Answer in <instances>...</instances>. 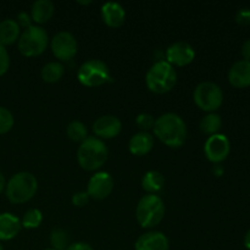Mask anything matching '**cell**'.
Here are the masks:
<instances>
[{
    "mask_svg": "<svg viewBox=\"0 0 250 250\" xmlns=\"http://www.w3.org/2000/svg\"><path fill=\"white\" fill-rule=\"evenodd\" d=\"M154 134L171 148H180L187 138V126L182 117L173 112H166L155 120Z\"/></svg>",
    "mask_w": 250,
    "mask_h": 250,
    "instance_id": "cell-1",
    "label": "cell"
},
{
    "mask_svg": "<svg viewBox=\"0 0 250 250\" xmlns=\"http://www.w3.org/2000/svg\"><path fill=\"white\" fill-rule=\"evenodd\" d=\"M107 146L97 137H88L81 143L77 150V160L82 168L95 171L102 167L107 159Z\"/></svg>",
    "mask_w": 250,
    "mask_h": 250,
    "instance_id": "cell-2",
    "label": "cell"
},
{
    "mask_svg": "<svg viewBox=\"0 0 250 250\" xmlns=\"http://www.w3.org/2000/svg\"><path fill=\"white\" fill-rule=\"evenodd\" d=\"M177 82V73L173 66L167 61H156L148 70L146 76V83L149 90L156 94H165L170 92Z\"/></svg>",
    "mask_w": 250,
    "mask_h": 250,
    "instance_id": "cell-3",
    "label": "cell"
},
{
    "mask_svg": "<svg viewBox=\"0 0 250 250\" xmlns=\"http://www.w3.org/2000/svg\"><path fill=\"white\" fill-rule=\"evenodd\" d=\"M38 181L31 172H19L6 185V197L14 204H23L36 195Z\"/></svg>",
    "mask_w": 250,
    "mask_h": 250,
    "instance_id": "cell-4",
    "label": "cell"
},
{
    "mask_svg": "<svg viewBox=\"0 0 250 250\" xmlns=\"http://www.w3.org/2000/svg\"><path fill=\"white\" fill-rule=\"evenodd\" d=\"M165 216V204L156 194H146L138 202L136 217L143 229H153L163 221Z\"/></svg>",
    "mask_w": 250,
    "mask_h": 250,
    "instance_id": "cell-5",
    "label": "cell"
},
{
    "mask_svg": "<svg viewBox=\"0 0 250 250\" xmlns=\"http://www.w3.org/2000/svg\"><path fill=\"white\" fill-rule=\"evenodd\" d=\"M49 43V37L45 29L38 24H32L24 29L19 37V50L22 55L38 56L46 49Z\"/></svg>",
    "mask_w": 250,
    "mask_h": 250,
    "instance_id": "cell-6",
    "label": "cell"
},
{
    "mask_svg": "<svg viewBox=\"0 0 250 250\" xmlns=\"http://www.w3.org/2000/svg\"><path fill=\"white\" fill-rule=\"evenodd\" d=\"M77 78L81 84L85 87H99L110 80V70L104 61L92 59L80 66L77 71Z\"/></svg>",
    "mask_w": 250,
    "mask_h": 250,
    "instance_id": "cell-7",
    "label": "cell"
},
{
    "mask_svg": "<svg viewBox=\"0 0 250 250\" xmlns=\"http://www.w3.org/2000/svg\"><path fill=\"white\" fill-rule=\"evenodd\" d=\"M193 98L199 109L207 112H214L224 102L221 88L214 82H202L195 87Z\"/></svg>",
    "mask_w": 250,
    "mask_h": 250,
    "instance_id": "cell-8",
    "label": "cell"
},
{
    "mask_svg": "<svg viewBox=\"0 0 250 250\" xmlns=\"http://www.w3.org/2000/svg\"><path fill=\"white\" fill-rule=\"evenodd\" d=\"M51 50L56 59L61 61H68L75 58L77 54V41L70 32H59L51 39Z\"/></svg>",
    "mask_w": 250,
    "mask_h": 250,
    "instance_id": "cell-9",
    "label": "cell"
},
{
    "mask_svg": "<svg viewBox=\"0 0 250 250\" xmlns=\"http://www.w3.org/2000/svg\"><path fill=\"white\" fill-rule=\"evenodd\" d=\"M231 144L225 134H214L207 139L204 146V153L208 160L214 164H220L229 156Z\"/></svg>",
    "mask_w": 250,
    "mask_h": 250,
    "instance_id": "cell-10",
    "label": "cell"
},
{
    "mask_svg": "<svg viewBox=\"0 0 250 250\" xmlns=\"http://www.w3.org/2000/svg\"><path fill=\"white\" fill-rule=\"evenodd\" d=\"M114 189V180L107 172H97L88 182L87 193L89 198L103 200L109 197Z\"/></svg>",
    "mask_w": 250,
    "mask_h": 250,
    "instance_id": "cell-11",
    "label": "cell"
},
{
    "mask_svg": "<svg viewBox=\"0 0 250 250\" xmlns=\"http://www.w3.org/2000/svg\"><path fill=\"white\" fill-rule=\"evenodd\" d=\"M195 50L187 42H176L166 49V59L171 66H187L193 62Z\"/></svg>",
    "mask_w": 250,
    "mask_h": 250,
    "instance_id": "cell-12",
    "label": "cell"
},
{
    "mask_svg": "<svg viewBox=\"0 0 250 250\" xmlns=\"http://www.w3.org/2000/svg\"><path fill=\"white\" fill-rule=\"evenodd\" d=\"M122 129V124L119 117L114 115H104L95 120L93 124V132L95 136L100 138L111 139L115 138L120 134Z\"/></svg>",
    "mask_w": 250,
    "mask_h": 250,
    "instance_id": "cell-13",
    "label": "cell"
},
{
    "mask_svg": "<svg viewBox=\"0 0 250 250\" xmlns=\"http://www.w3.org/2000/svg\"><path fill=\"white\" fill-rule=\"evenodd\" d=\"M170 243L167 237L158 231L146 232L137 239L134 244L136 250H168Z\"/></svg>",
    "mask_w": 250,
    "mask_h": 250,
    "instance_id": "cell-14",
    "label": "cell"
},
{
    "mask_svg": "<svg viewBox=\"0 0 250 250\" xmlns=\"http://www.w3.org/2000/svg\"><path fill=\"white\" fill-rule=\"evenodd\" d=\"M103 21L112 28H119L125 23L126 11L121 4L115 1H107L102 6Z\"/></svg>",
    "mask_w": 250,
    "mask_h": 250,
    "instance_id": "cell-15",
    "label": "cell"
},
{
    "mask_svg": "<svg viewBox=\"0 0 250 250\" xmlns=\"http://www.w3.org/2000/svg\"><path fill=\"white\" fill-rule=\"evenodd\" d=\"M229 81L234 88H247L250 85V61L239 60L231 66Z\"/></svg>",
    "mask_w": 250,
    "mask_h": 250,
    "instance_id": "cell-16",
    "label": "cell"
},
{
    "mask_svg": "<svg viewBox=\"0 0 250 250\" xmlns=\"http://www.w3.org/2000/svg\"><path fill=\"white\" fill-rule=\"evenodd\" d=\"M21 221L17 216L4 212L0 214V241H10L21 231Z\"/></svg>",
    "mask_w": 250,
    "mask_h": 250,
    "instance_id": "cell-17",
    "label": "cell"
},
{
    "mask_svg": "<svg viewBox=\"0 0 250 250\" xmlns=\"http://www.w3.org/2000/svg\"><path fill=\"white\" fill-rule=\"evenodd\" d=\"M154 146V137L148 132H138L129 139L128 148L133 155H146Z\"/></svg>",
    "mask_w": 250,
    "mask_h": 250,
    "instance_id": "cell-18",
    "label": "cell"
},
{
    "mask_svg": "<svg viewBox=\"0 0 250 250\" xmlns=\"http://www.w3.org/2000/svg\"><path fill=\"white\" fill-rule=\"evenodd\" d=\"M54 11H55V6L50 0H37L32 4V21L36 22L37 24L45 23L53 17Z\"/></svg>",
    "mask_w": 250,
    "mask_h": 250,
    "instance_id": "cell-19",
    "label": "cell"
},
{
    "mask_svg": "<svg viewBox=\"0 0 250 250\" xmlns=\"http://www.w3.org/2000/svg\"><path fill=\"white\" fill-rule=\"evenodd\" d=\"M20 37V26L16 20L6 19L0 22V45H10Z\"/></svg>",
    "mask_w": 250,
    "mask_h": 250,
    "instance_id": "cell-20",
    "label": "cell"
},
{
    "mask_svg": "<svg viewBox=\"0 0 250 250\" xmlns=\"http://www.w3.org/2000/svg\"><path fill=\"white\" fill-rule=\"evenodd\" d=\"M164 185H165V178H164L163 173L159 171H148L146 173H144L143 178H142V187L148 194H156L163 189Z\"/></svg>",
    "mask_w": 250,
    "mask_h": 250,
    "instance_id": "cell-21",
    "label": "cell"
},
{
    "mask_svg": "<svg viewBox=\"0 0 250 250\" xmlns=\"http://www.w3.org/2000/svg\"><path fill=\"white\" fill-rule=\"evenodd\" d=\"M63 73H65V67H63L62 63L51 61V62H48L43 66L41 75L44 82L55 83L62 78Z\"/></svg>",
    "mask_w": 250,
    "mask_h": 250,
    "instance_id": "cell-22",
    "label": "cell"
},
{
    "mask_svg": "<svg viewBox=\"0 0 250 250\" xmlns=\"http://www.w3.org/2000/svg\"><path fill=\"white\" fill-rule=\"evenodd\" d=\"M222 125V120L220 117V115L215 114V112H209L208 115H205L203 117V120L200 121V129L202 132H204L205 134H209V136H214L217 134V132L220 131Z\"/></svg>",
    "mask_w": 250,
    "mask_h": 250,
    "instance_id": "cell-23",
    "label": "cell"
},
{
    "mask_svg": "<svg viewBox=\"0 0 250 250\" xmlns=\"http://www.w3.org/2000/svg\"><path fill=\"white\" fill-rule=\"evenodd\" d=\"M66 133H67L68 138L76 143H82L88 138L87 127L81 121L70 122L67 128H66Z\"/></svg>",
    "mask_w": 250,
    "mask_h": 250,
    "instance_id": "cell-24",
    "label": "cell"
},
{
    "mask_svg": "<svg viewBox=\"0 0 250 250\" xmlns=\"http://www.w3.org/2000/svg\"><path fill=\"white\" fill-rule=\"evenodd\" d=\"M50 243L53 249L55 250H66L70 246V238L65 229H55L50 233Z\"/></svg>",
    "mask_w": 250,
    "mask_h": 250,
    "instance_id": "cell-25",
    "label": "cell"
},
{
    "mask_svg": "<svg viewBox=\"0 0 250 250\" xmlns=\"http://www.w3.org/2000/svg\"><path fill=\"white\" fill-rule=\"evenodd\" d=\"M42 221H43V214H42L41 210L38 209H31L23 215L22 217L21 225L24 229H37V227L41 226Z\"/></svg>",
    "mask_w": 250,
    "mask_h": 250,
    "instance_id": "cell-26",
    "label": "cell"
},
{
    "mask_svg": "<svg viewBox=\"0 0 250 250\" xmlns=\"http://www.w3.org/2000/svg\"><path fill=\"white\" fill-rule=\"evenodd\" d=\"M14 116L6 107L0 106V134L7 133L14 127Z\"/></svg>",
    "mask_w": 250,
    "mask_h": 250,
    "instance_id": "cell-27",
    "label": "cell"
},
{
    "mask_svg": "<svg viewBox=\"0 0 250 250\" xmlns=\"http://www.w3.org/2000/svg\"><path fill=\"white\" fill-rule=\"evenodd\" d=\"M136 125L139 129H142V132H148L149 129L154 128L155 120H154L153 115L148 114V112H142L137 116Z\"/></svg>",
    "mask_w": 250,
    "mask_h": 250,
    "instance_id": "cell-28",
    "label": "cell"
},
{
    "mask_svg": "<svg viewBox=\"0 0 250 250\" xmlns=\"http://www.w3.org/2000/svg\"><path fill=\"white\" fill-rule=\"evenodd\" d=\"M10 66V56L5 46L0 45V76L5 75L9 70Z\"/></svg>",
    "mask_w": 250,
    "mask_h": 250,
    "instance_id": "cell-29",
    "label": "cell"
},
{
    "mask_svg": "<svg viewBox=\"0 0 250 250\" xmlns=\"http://www.w3.org/2000/svg\"><path fill=\"white\" fill-rule=\"evenodd\" d=\"M89 202V195L87 192H77L72 195V204L77 208H83Z\"/></svg>",
    "mask_w": 250,
    "mask_h": 250,
    "instance_id": "cell-30",
    "label": "cell"
},
{
    "mask_svg": "<svg viewBox=\"0 0 250 250\" xmlns=\"http://www.w3.org/2000/svg\"><path fill=\"white\" fill-rule=\"evenodd\" d=\"M237 23L241 26H249L250 24V10L249 9H241L236 15Z\"/></svg>",
    "mask_w": 250,
    "mask_h": 250,
    "instance_id": "cell-31",
    "label": "cell"
},
{
    "mask_svg": "<svg viewBox=\"0 0 250 250\" xmlns=\"http://www.w3.org/2000/svg\"><path fill=\"white\" fill-rule=\"evenodd\" d=\"M16 22H17V24H19V26H20V28H21V27H23L24 29L28 28V27L32 26V17H31V15H29L28 12H26V11L20 12V14L17 15Z\"/></svg>",
    "mask_w": 250,
    "mask_h": 250,
    "instance_id": "cell-32",
    "label": "cell"
},
{
    "mask_svg": "<svg viewBox=\"0 0 250 250\" xmlns=\"http://www.w3.org/2000/svg\"><path fill=\"white\" fill-rule=\"evenodd\" d=\"M66 250H94L89 244L83 243V242H77V243H72L68 246Z\"/></svg>",
    "mask_w": 250,
    "mask_h": 250,
    "instance_id": "cell-33",
    "label": "cell"
},
{
    "mask_svg": "<svg viewBox=\"0 0 250 250\" xmlns=\"http://www.w3.org/2000/svg\"><path fill=\"white\" fill-rule=\"evenodd\" d=\"M242 56H243V60L250 61V39H247L246 42L242 45Z\"/></svg>",
    "mask_w": 250,
    "mask_h": 250,
    "instance_id": "cell-34",
    "label": "cell"
},
{
    "mask_svg": "<svg viewBox=\"0 0 250 250\" xmlns=\"http://www.w3.org/2000/svg\"><path fill=\"white\" fill-rule=\"evenodd\" d=\"M212 172H214V175L216 176V177H220V176L224 175V168H222L220 165H216L214 166V168H212Z\"/></svg>",
    "mask_w": 250,
    "mask_h": 250,
    "instance_id": "cell-35",
    "label": "cell"
},
{
    "mask_svg": "<svg viewBox=\"0 0 250 250\" xmlns=\"http://www.w3.org/2000/svg\"><path fill=\"white\" fill-rule=\"evenodd\" d=\"M5 188H6V180H5L4 175L0 172V193H1Z\"/></svg>",
    "mask_w": 250,
    "mask_h": 250,
    "instance_id": "cell-36",
    "label": "cell"
},
{
    "mask_svg": "<svg viewBox=\"0 0 250 250\" xmlns=\"http://www.w3.org/2000/svg\"><path fill=\"white\" fill-rule=\"evenodd\" d=\"M244 246H246L247 249L250 250V229L247 232L246 237H244Z\"/></svg>",
    "mask_w": 250,
    "mask_h": 250,
    "instance_id": "cell-37",
    "label": "cell"
},
{
    "mask_svg": "<svg viewBox=\"0 0 250 250\" xmlns=\"http://www.w3.org/2000/svg\"><path fill=\"white\" fill-rule=\"evenodd\" d=\"M78 4H82V5H88V4H90V2H92V1H90V0H87V1H81V0H78Z\"/></svg>",
    "mask_w": 250,
    "mask_h": 250,
    "instance_id": "cell-38",
    "label": "cell"
},
{
    "mask_svg": "<svg viewBox=\"0 0 250 250\" xmlns=\"http://www.w3.org/2000/svg\"><path fill=\"white\" fill-rule=\"evenodd\" d=\"M0 250H4V248H2V246H1V244H0Z\"/></svg>",
    "mask_w": 250,
    "mask_h": 250,
    "instance_id": "cell-39",
    "label": "cell"
},
{
    "mask_svg": "<svg viewBox=\"0 0 250 250\" xmlns=\"http://www.w3.org/2000/svg\"><path fill=\"white\" fill-rule=\"evenodd\" d=\"M45 250H55V249H53V248H51V249H45Z\"/></svg>",
    "mask_w": 250,
    "mask_h": 250,
    "instance_id": "cell-40",
    "label": "cell"
}]
</instances>
